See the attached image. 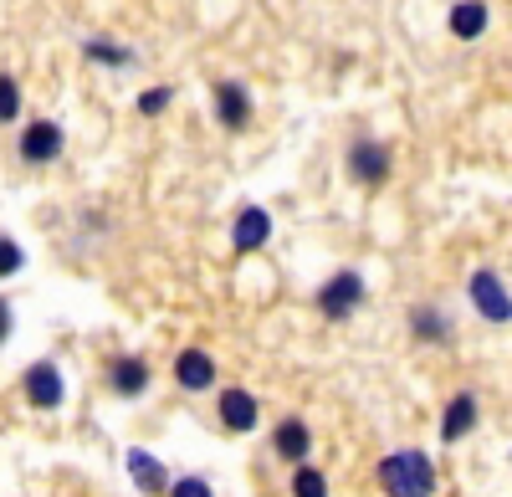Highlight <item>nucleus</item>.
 Masks as SVG:
<instances>
[{
    "label": "nucleus",
    "instance_id": "nucleus-1",
    "mask_svg": "<svg viewBox=\"0 0 512 497\" xmlns=\"http://www.w3.org/2000/svg\"><path fill=\"white\" fill-rule=\"evenodd\" d=\"M384 497H431L436 492V462L425 451H390L379 462Z\"/></svg>",
    "mask_w": 512,
    "mask_h": 497
},
{
    "label": "nucleus",
    "instance_id": "nucleus-21",
    "mask_svg": "<svg viewBox=\"0 0 512 497\" xmlns=\"http://www.w3.org/2000/svg\"><path fill=\"white\" fill-rule=\"evenodd\" d=\"M169 98H175V88H149V93H139V113H144V118H154V113H164V108H169Z\"/></svg>",
    "mask_w": 512,
    "mask_h": 497
},
{
    "label": "nucleus",
    "instance_id": "nucleus-11",
    "mask_svg": "<svg viewBox=\"0 0 512 497\" xmlns=\"http://www.w3.org/2000/svg\"><path fill=\"white\" fill-rule=\"evenodd\" d=\"M272 451H277L282 462H303L308 451H313V431H308V421H297V416L277 421V431H272Z\"/></svg>",
    "mask_w": 512,
    "mask_h": 497
},
{
    "label": "nucleus",
    "instance_id": "nucleus-4",
    "mask_svg": "<svg viewBox=\"0 0 512 497\" xmlns=\"http://www.w3.org/2000/svg\"><path fill=\"white\" fill-rule=\"evenodd\" d=\"M344 164H349V175L364 180V185H384V180H390V170H395L390 144H379V139H354L349 154H344Z\"/></svg>",
    "mask_w": 512,
    "mask_h": 497
},
{
    "label": "nucleus",
    "instance_id": "nucleus-9",
    "mask_svg": "<svg viewBox=\"0 0 512 497\" xmlns=\"http://www.w3.org/2000/svg\"><path fill=\"white\" fill-rule=\"evenodd\" d=\"M128 477H134V487L144 492V497H169V472H164V462L159 457H149V451H128Z\"/></svg>",
    "mask_w": 512,
    "mask_h": 497
},
{
    "label": "nucleus",
    "instance_id": "nucleus-20",
    "mask_svg": "<svg viewBox=\"0 0 512 497\" xmlns=\"http://www.w3.org/2000/svg\"><path fill=\"white\" fill-rule=\"evenodd\" d=\"M21 262H26V257H21V246H16L11 236H0V277H16Z\"/></svg>",
    "mask_w": 512,
    "mask_h": 497
},
{
    "label": "nucleus",
    "instance_id": "nucleus-5",
    "mask_svg": "<svg viewBox=\"0 0 512 497\" xmlns=\"http://www.w3.org/2000/svg\"><path fill=\"white\" fill-rule=\"evenodd\" d=\"M21 390H26V400H31L36 410H57V405H62V395H67V385H62V369H57L52 359H36V364L26 369Z\"/></svg>",
    "mask_w": 512,
    "mask_h": 497
},
{
    "label": "nucleus",
    "instance_id": "nucleus-14",
    "mask_svg": "<svg viewBox=\"0 0 512 497\" xmlns=\"http://www.w3.org/2000/svg\"><path fill=\"white\" fill-rule=\"evenodd\" d=\"M108 385H113V395H144V385H149V364L144 359H134V354H123V359H113L108 364Z\"/></svg>",
    "mask_w": 512,
    "mask_h": 497
},
{
    "label": "nucleus",
    "instance_id": "nucleus-18",
    "mask_svg": "<svg viewBox=\"0 0 512 497\" xmlns=\"http://www.w3.org/2000/svg\"><path fill=\"white\" fill-rule=\"evenodd\" d=\"M292 497H328V477L318 467H297L292 477Z\"/></svg>",
    "mask_w": 512,
    "mask_h": 497
},
{
    "label": "nucleus",
    "instance_id": "nucleus-2",
    "mask_svg": "<svg viewBox=\"0 0 512 497\" xmlns=\"http://www.w3.org/2000/svg\"><path fill=\"white\" fill-rule=\"evenodd\" d=\"M466 298H472V308L487 318V323H512V293L502 287V277L492 267H477L472 282H466Z\"/></svg>",
    "mask_w": 512,
    "mask_h": 497
},
{
    "label": "nucleus",
    "instance_id": "nucleus-16",
    "mask_svg": "<svg viewBox=\"0 0 512 497\" xmlns=\"http://www.w3.org/2000/svg\"><path fill=\"white\" fill-rule=\"evenodd\" d=\"M410 334L420 344H446L451 339V318L441 308H431V303H420V308H410Z\"/></svg>",
    "mask_w": 512,
    "mask_h": 497
},
{
    "label": "nucleus",
    "instance_id": "nucleus-23",
    "mask_svg": "<svg viewBox=\"0 0 512 497\" xmlns=\"http://www.w3.org/2000/svg\"><path fill=\"white\" fill-rule=\"evenodd\" d=\"M6 339H11V303L0 298V344H6Z\"/></svg>",
    "mask_w": 512,
    "mask_h": 497
},
{
    "label": "nucleus",
    "instance_id": "nucleus-3",
    "mask_svg": "<svg viewBox=\"0 0 512 497\" xmlns=\"http://www.w3.org/2000/svg\"><path fill=\"white\" fill-rule=\"evenodd\" d=\"M359 303H364V277H359V272H333V277L318 287V313L333 318V323H344Z\"/></svg>",
    "mask_w": 512,
    "mask_h": 497
},
{
    "label": "nucleus",
    "instance_id": "nucleus-15",
    "mask_svg": "<svg viewBox=\"0 0 512 497\" xmlns=\"http://www.w3.org/2000/svg\"><path fill=\"white\" fill-rule=\"evenodd\" d=\"M221 426L226 431H256V395L251 390H226L221 395Z\"/></svg>",
    "mask_w": 512,
    "mask_h": 497
},
{
    "label": "nucleus",
    "instance_id": "nucleus-22",
    "mask_svg": "<svg viewBox=\"0 0 512 497\" xmlns=\"http://www.w3.org/2000/svg\"><path fill=\"white\" fill-rule=\"evenodd\" d=\"M169 497H216V492H210L205 477H180L175 487H169Z\"/></svg>",
    "mask_w": 512,
    "mask_h": 497
},
{
    "label": "nucleus",
    "instance_id": "nucleus-12",
    "mask_svg": "<svg viewBox=\"0 0 512 497\" xmlns=\"http://www.w3.org/2000/svg\"><path fill=\"white\" fill-rule=\"evenodd\" d=\"M487 21H492L487 0H456L451 16H446V26H451V36H456V41H477V36L487 31Z\"/></svg>",
    "mask_w": 512,
    "mask_h": 497
},
{
    "label": "nucleus",
    "instance_id": "nucleus-17",
    "mask_svg": "<svg viewBox=\"0 0 512 497\" xmlns=\"http://www.w3.org/2000/svg\"><path fill=\"white\" fill-rule=\"evenodd\" d=\"M82 52H88V62H103V67H128L134 62V52L118 47V41H88Z\"/></svg>",
    "mask_w": 512,
    "mask_h": 497
},
{
    "label": "nucleus",
    "instance_id": "nucleus-13",
    "mask_svg": "<svg viewBox=\"0 0 512 497\" xmlns=\"http://www.w3.org/2000/svg\"><path fill=\"white\" fill-rule=\"evenodd\" d=\"M216 118L226 123V129H246L251 123V93L241 88V82H221L216 88Z\"/></svg>",
    "mask_w": 512,
    "mask_h": 497
},
{
    "label": "nucleus",
    "instance_id": "nucleus-6",
    "mask_svg": "<svg viewBox=\"0 0 512 497\" xmlns=\"http://www.w3.org/2000/svg\"><path fill=\"white\" fill-rule=\"evenodd\" d=\"M62 144H67V139H62L57 123H52V118H36L31 129L21 134V159H26V164H52V159L62 154Z\"/></svg>",
    "mask_w": 512,
    "mask_h": 497
},
{
    "label": "nucleus",
    "instance_id": "nucleus-10",
    "mask_svg": "<svg viewBox=\"0 0 512 497\" xmlns=\"http://www.w3.org/2000/svg\"><path fill=\"white\" fill-rule=\"evenodd\" d=\"M175 380H180V390H210L216 385V359H210L205 349H180V359H175Z\"/></svg>",
    "mask_w": 512,
    "mask_h": 497
},
{
    "label": "nucleus",
    "instance_id": "nucleus-19",
    "mask_svg": "<svg viewBox=\"0 0 512 497\" xmlns=\"http://www.w3.org/2000/svg\"><path fill=\"white\" fill-rule=\"evenodd\" d=\"M21 118V88L11 72H0V123H16Z\"/></svg>",
    "mask_w": 512,
    "mask_h": 497
},
{
    "label": "nucleus",
    "instance_id": "nucleus-7",
    "mask_svg": "<svg viewBox=\"0 0 512 497\" xmlns=\"http://www.w3.org/2000/svg\"><path fill=\"white\" fill-rule=\"evenodd\" d=\"M477 416H482V405H477V395H472V390L451 395V400H446V410H441V441L451 446V441H461V436H472Z\"/></svg>",
    "mask_w": 512,
    "mask_h": 497
},
{
    "label": "nucleus",
    "instance_id": "nucleus-8",
    "mask_svg": "<svg viewBox=\"0 0 512 497\" xmlns=\"http://www.w3.org/2000/svg\"><path fill=\"white\" fill-rule=\"evenodd\" d=\"M267 241H272V216L262 211V205H246V211L236 216V226H231V246L236 252H262Z\"/></svg>",
    "mask_w": 512,
    "mask_h": 497
}]
</instances>
